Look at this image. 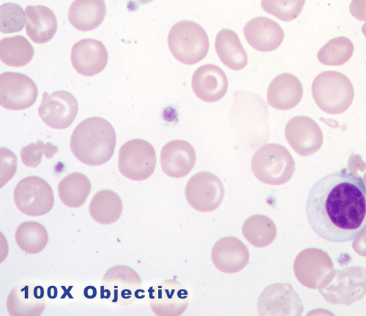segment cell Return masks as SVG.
I'll list each match as a JSON object with an SVG mask.
<instances>
[{
    "label": "cell",
    "instance_id": "1",
    "mask_svg": "<svg viewBox=\"0 0 366 316\" xmlns=\"http://www.w3.org/2000/svg\"><path fill=\"white\" fill-rule=\"evenodd\" d=\"M307 214L312 230L332 243L350 242L366 228V187L363 179L342 169L312 188Z\"/></svg>",
    "mask_w": 366,
    "mask_h": 316
},
{
    "label": "cell",
    "instance_id": "2",
    "mask_svg": "<svg viewBox=\"0 0 366 316\" xmlns=\"http://www.w3.org/2000/svg\"><path fill=\"white\" fill-rule=\"evenodd\" d=\"M112 125L100 117L81 122L71 138V149L77 160L89 166H99L112 157L117 142Z\"/></svg>",
    "mask_w": 366,
    "mask_h": 316
},
{
    "label": "cell",
    "instance_id": "3",
    "mask_svg": "<svg viewBox=\"0 0 366 316\" xmlns=\"http://www.w3.org/2000/svg\"><path fill=\"white\" fill-rule=\"evenodd\" d=\"M312 94L316 104L322 111L338 115L351 106L355 90L351 81L343 73L326 71L315 78Z\"/></svg>",
    "mask_w": 366,
    "mask_h": 316
},
{
    "label": "cell",
    "instance_id": "4",
    "mask_svg": "<svg viewBox=\"0 0 366 316\" xmlns=\"http://www.w3.org/2000/svg\"><path fill=\"white\" fill-rule=\"evenodd\" d=\"M252 170L261 182L280 185L292 178L295 163L286 147L277 143H269L260 147L254 154Z\"/></svg>",
    "mask_w": 366,
    "mask_h": 316
},
{
    "label": "cell",
    "instance_id": "5",
    "mask_svg": "<svg viewBox=\"0 0 366 316\" xmlns=\"http://www.w3.org/2000/svg\"><path fill=\"white\" fill-rule=\"evenodd\" d=\"M168 45L173 56L182 64L193 66L208 53L209 41L205 30L192 21L175 24L169 31Z\"/></svg>",
    "mask_w": 366,
    "mask_h": 316
},
{
    "label": "cell",
    "instance_id": "6",
    "mask_svg": "<svg viewBox=\"0 0 366 316\" xmlns=\"http://www.w3.org/2000/svg\"><path fill=\"white\" fill-rule=\"evenodd\" d=\"M319 290L330 304L351 305L366 295V270L352 267L335 270L327 285Z\"/></svg>",
    "mask_w": 366,
    "mask_h": 316
},
{
    "label": "cell",
    "instance_id": "7",
    "mask_svg": "<svg viewBox=\"0 0 366 316\" xmlns=\"http://www.w3.org/2000/svg\"><path fill=\"white\" fill-rule=\"evenodd\" d=\"M139 274L129 267L119 265L109 270L102 281L101 297L121 305H130L144 297Z\"/></svg>",
    "mask_w": 366,
    "mask_h": 316
},
{
    "label": "cell",
    "instance_id": "8",
    "mask_svg": "<svg viewBox=\"0 0 366 316\" xmlns=\"http://www.w3.org/2000/svg\"><path fill=\"white\" fill-rule=\"evenodd\" d=\"M156 167V151L147 141L134 139L121 147L118 168L127 178L136 181L146 180L154 174Z\"/></svg>",
    "mask_w": 366,
    "mask_h": 316
},
{
    "label": "cell",
    "instance_id": "9",
    "mask_svg": "<svg viewBox=\"0 0 366 316\" xmlns=\"http://www.w3.org/2000/svg\"><path fill=\"white\" fill-rule=\"evenodd\" d=\"M335 271L329 255L319 248L302 250L294 263V272L298 281L304 287L312 290L325 287Z\"/></svg>",
    "mask_w": 366,
    "mask_h": 316
},
{
    "label": "cell",
    "instance_id": "10",
    "mask_svg": "<svg viewBox=\"0 0 366 316\" xmlns=\"http://www.w3.org/2000/svg\"><path fill=\"white\" fill-rule=\"evenodd\" d=\"M14 201L21 213L36 217L50 212L54 204V197L51 187L45 180L29 176L16 185Z\"/></svg>",
    "mask_w": 366,
    "mask_h": 316
},
{
    "label": "cell",
    "instance_id": "11",
    "mask_svg": "<svg viewBox=\"0 0 366 316\" xmlns=\"http://www.w3.org/2000/svg\"><path fill=\"white\" fill-rule=\"evenodd\" d=\"M224 188L222 180L214 174L200 172L193 175L186 187L189 204L202 213L217 210L222 203Z\"/></svg>",
    "mask_w": 366,
    "mask_h": 316
},
{
    "label": "cell",
    "instance_id": "12",
    "mask_svg": "<svg viewBox=\"0 0 366 316\" xmlns=\"http://www.w3.org/2000/svg\"><path fill=\"white\" fill-rule=\"evenodd\" d=\"M39 90L29 77L6 72L0 76V105L11 111L29 108L36 102Z\"/></svg>",
    "mask_w": 366,
    "mask_h": 316
},
{
    "label": "cell",
    "instance_id": "13",
    "mask_svg": "<svg viewBox=\"0 0 366 316\" xmlns=\"http://www.w3.org/2000/svg\"><path fill=\"white\" fill-rule=\"evenodd\" d=\"M79 111L77 101L66 91H57L49 94L44 92L39 114L43 121L56 130L69 128Z\"/></svg>",
    "mask_w": 366,
    "mask_h": 316
},
{
    "label": "cell",
    "instance_id": "14",
    "mask_svg": "<svg viewBox=\"0 0 366 316\" xmlns=\"http://www.w3.org/2000/svg\"><path fill=\"white\" fill-rule=\"evenodd\" d=\"M285 138L292 149L304 157L318 152L324 141L322 131L317 123L304 116L294 117L288 121Z\"/></svg>",
    "mask_w": 366,
    "mask_h": 316
},
{
    "label": "cell",
    "instance_id": "15",
    "mask_svg": "<svg viewBox=\"0 0 366 316\" xmlns=\"http://www.w3.org/2000/svg\"><path fill=\"white\" fill-rule=\"evenodd\" d=\"M259 315H300L302 302L289 283H274L258 300Z\"/></svg>",
    "mask_w": 366,
    "mask_h": 316
},
{
    "label": "cell",
    "instance_id": "16",
    "mask_svg": "<svg viewBox=\"0 0 366 316\" xmlns=\"http://www.w3.org/2000/svg\"><path fill=\"white\" fill-rule=\"evenodd\" d=\"M150 307L157 315H180L189 305V295L175 280H164L149 290Z\"/></svg>",
    "mask_w": 366,
    "mask_h": 316
},
{
    "label": "cell",
    "instance_id": "17",
    "mask_svg": "<svg viewBox=\"0 0 366 316\" xmlns=\"http://www.w3.org/2000/svg\"><path fill=\"white\" fill-rule=\"evenodd\" d=\"M108 59L105 46L94 39H83L72 48L73 67L84 76L91 77L102 73L107 66Z\"/></svg>",
    "mask_w": 366,
    "mask_h": 316
},
{
    "label": "cell",
    "instance_id": "18",
    "mask_svg": "<svg viewBox=\"0 0 366 316\" xmlns=\"http://www.w3.org/2000/svg\"><path fill=\"white\" fill-rule=\"evenodd\" d=\"M249 251L245 244L234 237L224 238L213 246L211 258L216 267L227 274L237 273L248 265Z\"/></svg>",
    "mask_w": 366,
    "mask_h": 316
},
{
    "label": "cell",
    "instance_id": "19",
    "mask_svg": "<svg viewBox=\"0 0 366 316\" xmlns=\"http://www.w3.org/2000/svg\"><path fill=\"white\" fill-rule=\"evenodd\" d=\"M196 161L195 150L187 141H172L162 150V168L171 178H181L187 176L194 169Z\"/></svg>",
    "mask_w": 366,
    "mask_h": 316
},
{
    "label": "cell",
    "instance_id": "20",
    "mask_svg": "<svg viewBox=\"0 0 366 316\" xmlns=\"http://www.w3.org/2000/svg\"><path fill=\"white\" fill-rule=\"evenodd\" d=\"M243 33L249 45L261 52L277 50L285 39L282 26L277 21L264 16L249 21L244 27Z\"/></svg>",
    "mask_w": 366,
    "mask_h": 316
},
{
    "label": "cell",
    "instance_id": "21",
    "mask_svg": "<svg viewBox=\"0 0 366 316\" xmlns=\"http://www.w3.org/2000/svg\"><path fill=\"white\" fill-rule=\"evenodd\" d=\"M192 84L197 97L206 103L219 101L229 88L225 73L215 65L199 67L193 75Z\"/></svg>",
    "mask_w": 366,
    "mask_h": 316
},
{
    "label": "cell",
    "instance_id": "22",
    "mask_svg": "<svg viewBox=\"0 0 366 316\" xmlns=\"http://www.w3.org/2000/svg\"><path fill=\"white\" fill-rule=\"evenodd\" d=\"M46 307L44 289L31 283L21 284L9 294L7 308L11 315H40Z\"/></svg>",
    "mask_w": 366,
    "mask_h": 316
},
{
    "label": "cell",
    "instance_id": "23",
    "mask_svg": "<svg viewBox=\"0 0 366 316\" xmlns=\"http://www.w3.org/2000/svg\"><path fill=\"white\" fill-rule=\"evenodd\" d=\"M303 96V87L292 74L283 73L270 83L267 93L268 104L274 109L287 111L296 107Z\"/></svg>",
    "mask_w": 366,
    "mask_h": 316
},
{
    "label": "cell",
    "instance_id": "24",
    "mask_svg": "<svg viewBox=\"0 0 366 316\" xmlns=\"http://www.w3.org/2000/svg\"><path fill=\"white\" fill-rule=\"evenodd\" d=\"M25 12L28 37L38 44L50 41L57 30V21L54 12L43 6H28Z\"/></svg>",
    "mask_w": 366,
    "mask_h": 316
},
{
    "label": "cell",
    "instance_id": "25",
    "mask_svg": "<svg viewBox=\"0 0 366 316\" xmlns=\"http://www.w3.org/2000/svg\"><path fill=\"white\" fill-rule=\"evenodd\" d=\"M106 14L104 0H74L69 11V19L76 29L89 31L99 27Z\"/></svg>",
    "mask_w": 366,
    "mask_h": 316
},
{
    "label": "cell",
    "instance_id": "26",
    "mask_svg": "<svg viewBox=\"0 0 366 316\" xmlns=\"http://www.w3.org/2000/svg\"><path fill=\"white\" fill-rule=\"evenodd\" d=\"M216 50L224 66L232 71H241L248 65V54L232 29L219 31L216 39Z\"/></svg>",
    "mask_w": 366,
    "mask_h": 316
},
{
    "label": "cell",
    "instance_id": "27",
    "mask_svg": "<svg viewBox=\"0 0 366 316\" xmlns=\"http://www.w3.org/2000/svg\"><path fill=\"white\" fill-rule=\"evenodd\" d=\"M124 205L119 195L111 190H102L92 200L89 214L101 225H112L123 213Z\"/></svg>",
    "mask_w": 366,
    "mask_h": 316
},
{
    "label": "cell",
    "instance_id": "28",
    "mask_svg": "<svg viewBox=\"0 0 366 316\" xmlns=\"http://www.w3.org/2000/svg\"><path fill=\"white\" fill-rule=\"evenodd\" d=\"M91 188V182L86 175L74 173L59 182L58 194L61 202L69 208H76L85 203Z\"/></svg>",
    "mask_w": 366,
    "mask_h": 316
},
{
    "label": "cell",
    "instance_id": "29",
    "mask_svg": "<svg viewBox=\"0 0 366 316\" xmlns=\"http://www.w3.org/2000/svg\"><path fill=\"white\" fill-rule=\"evenodd\" d=\"M244 238L257 248H264L276 239L277 229L272 220L265 215H255L249 218L242 226Z\"/></svg>",
    "mask_w": 366,
    "mask_h": 316
},
{
    "label": "cell",
    "instance_id": "30",
    "mask_svg": "<svg viewBox=\"0 0 366 316\" xmlns=\"http://www.w3.org/2000/svg\"><path fill=\"white\" fill-rule=\"evenodd\" d=\"M34 56V47L23 36L6 38L0 42V58L8 66H25L31 61Z\"/></svg>",
    "mask_w": 366,
    "mask_h": 316
},
{
    "label": "cell",
    "instance_id": "31",
    "mask_svg": "<svg viewBox=\"0 0 366 316\" xmlns=\"http://www.w3.org/2000/svg\"><path fill=\"white\" fill-rule=\"evenodd\" d=\"M16 241L19 247L27 254L36 255L46 248L49 235L42 225L29 220L17 228Z\"/></svg>",
    "mask_w": 366,
    "mask_h": 316
},
{
    "label": "cell",
    "instance_id": "32",
    "mask_svg": "<svg viewBox=\"0 0 366 316\" xmlns=\"http://www.w3.org/2000/svg\"><path fill=\"white\" fill-rule=\"evenodd\" d=\"M355 47L345 37L335 38L328 41L318 52L317 57L326 66H341L352 56Z\"/></svg>",
    "mask_w": 366,
    "mask_h": 316
},
{
    "label": "cell",
    "instance_id": "33",
    "mask_svg": "<svg viewBox=\"0 0 366 316\" xmlns=\"http://www.w3.org/2000/svg\"><path fill=\"white\" fill-rule=\"evenodd\" d=\"M305 4L306 0H262L261 6L267 14L289 22L300 15Z\"/></svg>",
    "mask_w": 366,
    "mask_h": 316
},
{
    "label": "cell",
    "instance_id": "34",
    "mask_svg": "<svg viewBox=\"0 0 366 316\" xmlns=\"http://www.w3.org/2000/svg\"><path fill=\"white\" fill-rule=\"evenodd\" d=\"M26 16L23 9L15 4H5L0 7V31L3 34L18 33L23 29Z\"/></svg>",
    "mask_w": 366,
    "mask_h": 316
},
{
    "label": "cell",
    "instance_id": "35",
    "mask_svg": "<svg viewBox=\"0 0 366 316\" xmlns=\"http://www.w3.org/2000/svg\"><path fill=\"white\" fill-rule=\"evenodd\" d=\"M57 152L58 148L52 143H44L41 141H38L36 143L29 144L21 149V161L26 167L37 168L42 162L43 155H45L47 159H52Z\"/></svg>",
    "mask_w": 366,
    "mask_h": 316
},
{
    "label": "cell",
    "instance_id": "36",
    "mask_svg": "<svg viewBox=\"0 0 366 316\" xmlns=\"http://www.w3.org/2000/svg\"><path fill=\"white\" fill-rule=\"evenodd\" d=\"M17 159L14 153L1 148V187L8 183L16 172Z\"/></svg>",
    "mask_w": 366,
    "mask_h": 316
},
{
    "label": "cell",
    "instance_id": "37",
    "mask_svg": "<svg viewBox=\"0 0 366 316\" xmlns=\"http://www.w3.org/2000/svg\"><path fill=\"white\" fill-rule=\"evenodd\" d=\"M350 11L356 19L366 22V0H352Z\"/></svg>",
    "mask_w": 366,
    "mask_h": 316
},
{
    "label": "cell",
    "instance_id": "38",
    "mask_svg": "<svg viewBox=\"0 0 366 316\" xmlns=\"http://www.w3.org/2000/svg\"><path fill=\"white\" fill-rule=\"evenodd\" d=\"M352 248L358 255L366 258V228L354 238Z\"/></svg>",
    "mask_w": 366,
    "mask_h": 316
},
{
    "label": "cell",
    "instance_id": "39",
    "mask_svg": "<svg viewBox=\"0 0 366 316\" xmlns=\"http://www.w3.org/2000/svg\"><path fill=\"white\" fill-rule=\"evenodd\" d=\"M84 295L87 299H94L97 296V290L94 287L89 286L85 288Z\"/></svg>",
    "mask_w": 366,
    "mask_h": 316
},
{
    "label": "cell",
    "instance_id": "40",
    "mask_svg": "<svg viewBox=\"0 0 366 316\" xmlns=\"http://www.w3.org/2000/svg\"><path fill=\"white\" fill-rule=\"evenodd\" d=\"M48 295L50 298L54 299L57 296V290L54 287H51L48 290Z\"/></svg>",
    "mask_w": 366,
    "mask_h": 316
},
{
    "label": "cell",
    "instance_id": "41",
    "mask_svg": "<svg viewBox=\"0 0 366 316\" xmlns=\"http://www.w3.org/2000/svg\"><path fill=\"white\" fill-rule=\"evenodd\" d=\"M137 1L140 4L145 5L154 1V0H137Z\"/></svg>",
    "mask_w": 366,
    "mask_h": 316
},
{
    "label": "cell",
    "instance_id": "42",
    "mask_svg": "<svg viewBox=\"0 0 366 316\" xmlns=\"http://www.w3.org/2000/svg\"><path fill=\"white\" fill-rule=\"evenodd\" d=\"M362 33L366 39V22L363 24L362 27Z\"/></svg>",
    "mask_w": 366,
    "mask_h": 316
},
{
    "label": "cell",
    "instance_id": "43",
    "mask_svg": "<svg viewBox=\"0 0 366 316\" xmlns=\"http://www.w3.org/2000/svg\"><path fill=\"white\" fill-rule=\"evenodd\" d=\"M363 180H364V183H365V185L366 187V173L364 175Z\"/></svg>",
    "mask_w": 366,
    "mask_h": 316
}]
</instances>
